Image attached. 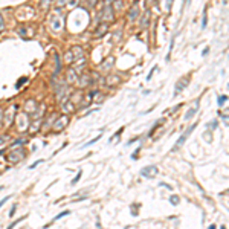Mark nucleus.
I'll return each instance as SVG.
<instances>
[{"label": "nucleus", "mask_w": 229, "mask_h": 229, "mask_svg": "<svg viewBox=\"0 0 229 229\" xmlns=\"http://www.w3.org/2000/svg\"><path fill=\"white\" fill-rule=\"evenodd\" d=\"M14 211H16V205H14V206L11 208V212H9V215H11V217L14 215Z\"/></svg>", "instance_id": "nucleus-30"}, {"label": "nucleus", "mask_w": 229, "mask_h": 229, "mask_svg": "<svg viewBox=\"0 0 229 229\" xmlns=\"http://www.w3.org/2000/svg\"><path fill=\"white\" fill-rule=\"evenodd\" d=\"M226 99H228V96H226V95L220 96V98H218V105H223V104L226 102Z\"/></svg>", "instance_id": "nucleus-20"}, {"label": "nucleus", "mask_w": 229, "mask_h": 229, "mask_svg": "<svg viewBox=\"0 0 229 229\" xmlns=\"http://www.w3.org/2000/svg\"><path fill=\"white\" fill-rule=\"evenodd\" d=\"M188 84V78H182V80H180L179 82H177V86H176V92H174V95H177V93H180V92H182V89L185 86Z\"/></svg>", "instance_id": "nucleus-10"}, {"label": "nucleus", "mask_w": 229, "mask_h": 229, "mask_svg": "<svg viewBox=\"0 0 229 229\" xmlns=\"http://www.w3.org/2000/svg\"><path fill=\"white\" fill-rule=\"evenodd\" d=\"M81 174H82L81 171H78V174H76V177H75L74 180H72V185H75V183L78 182V180H80V179H81Z\"/></svg>", "instance_id": "nucleus-24"}, {"label": "nucleus", "mask_w": 229, "mask_h": 229, "mask_svg": "<svg viewBox=\"0 0 229 229\" xmlns=\"http://www.w3.org/2000/svg\"><path fill=\"white\" fill-rule=\"evenodd\" d=\"M40 3L43 8H47L49 5H52V0H40Z\"/></svg>", "instance_id": "nucleus-19"}, {"label": "nucleus", "mask_w": 229, "mask_h": 229, "mask_svg": "<svg viewBox=\"0 0 229 229\" xmlns=\"http://www.w3.org/2000/svg\"><path fill=\"white\" fill-rule=\"evenodd\" d=\"M3 28H5V23H3V17H2V14H0V31H3Z\"/></svg>", "instance_id": "nucleus-27"}, {"label": "nucleus", "mask_w": 229, "mask_h": 229, "mask_svg": "<svg viewBox=\"0 0 229 229\" xmlns=\"http://www.w3.org/2000/svg\"><path fill=\"white\" fill-rule=\"evenodd\" d=\"M70 53H72V57H74L75 61L82 60V58H84V51H82L81 46H74V47H72V51H70Z\"/></svg>", "instance_id": "nucleus-7"}, {"label": "nucleus", "mask_w": 229, "mask_h": 229, "mask_svg": "<svg viewBox=\"0 0 229 229\" xmlns=\"http://www.w3.org/2000/svg\"><path fill=\"white\" fill-rule=\"evenodd\" d=\"M5 142V138H0V144H3Z\"/></svg>", "instance_id": "nucleus-32"}, {"label": "nucleus", "mask_w": 229, "mask_h": 229, "mask_svg": "<svg viewBox=\"0 0 229 229\" xmlns=\"http://www.w3.org/2000/svg\"><path fill=\"white\" fill-rule=\"evenodd\" d=\"M196 111H197V107H194V109H191V110H189L186 115H185V119H186V121H189V119H191L193 116H194V113H196Z\"/></svg>", "instance_id": "nucleus-16"}, {"label": "nucleus", "mask_w": 229, "mask_h": 229, "mask_svg": "<svg viewBox=\"0 0 229 229\" xmlns=\"http://www.w3.org/2000/svg\"><path fill=\"white\" fill-rule=\"evenodd\" d=\"M69 122V118H67L66 115H63V116H60V118H58L55 122H53V130L55 131H60V130H63L64 128V125Z\"/></svg>", "instance_id": "nucleus-6"}, {"label": "nucleus", "mask_w": 229, "mask_h": 229, "mask_svg": "<svg viewBox=\"0 0 229 229\" xmlns=\"http://www.w3.org/2000/svg\"><path fill=\"white\" fill-rule=\"evenodd\" d=\"M170 202H171L173 205H177L179 203V197L177 196H171V197H170Z\"/></svg>", "instance_id": "nucleus-21"}, {"label": "nucleus", "mask_w": 229, "mask_h": 229, "mask_svg": "<svg viewBox=\"0 0 229 229\" xmlns=\"http://www.w3.org/2000/svg\"><path fill=\"white\" fill-rule=\"evenodd\" d=\"M208 229H215V226H209Z\"/></svg>", "instance_id": "nucleus-33"}, {"label": "nucleus", "mask_w": 229, "mask_h": 229, "mask_svg": "<svg viewBox=\"0 0 229 229\" xmlns=\"http://www.w3.org/2000/svg\"><path fill=\"white\" fill-rule=\"evenodd\" d=\"M41 162H43V160H37V162H35V163H32V165H31V168H35V167H37V165H38V163H41Z\"/></svg>", "instance_id": "nucleus-29"}, {"label": "nucleus", "mask_w": 229, "mask_h": 229, "mask_svg": "<svg viewBox=\"0 0 229 229\" xmlns=\"http://www.w3.org/2000/svg\"><path fill=\"white\" fill-rule=\"evenodd\" d=\"M22 220H25V217H20V218H18V220H17V222H14V223H11V225H9V226H8V229H12V228H14V226H16V225H17V223H18V222H22Z\"/></svg>", "instance_id": "nucleus-23"}, {"label": "nucleus", "mask_w": 229, "mask_h": 229, "mask_svg": "<svg viewBox=\"0 0 229 229\" xmlns=\"http://www.w3.org/2000/svg\"><path fill=\"white\" fill-rule=\"evenodd\" d=\"M9 199H11V196H6V197H5V199H3V200H0V208H2V206H3V205H5V203H6V202L9 200Z\"/></svg>", "instance_id": "nucleus-26"}, {"label": "nucleus", "mask_w": 229, "mask_h": 229, "mask_svg": "<svg viewBox=\"0 0 229 229\" xmlns=\"http://www.w3.org/2000/svg\"><path fill=\"white\" fill-rule=\"evenodd\" d=\"M53 58H55V70H53V76H55L58 72H60V69H61V61H60V55H58V53H55Z\"/></svg>", "instance_id": "nucleus-13"}, {"label": "nucleus", "mask_w": 229, "mask_h": 229, "mask_svg": "<svg viewBox=\"0 0 229 229\" xmlns=\"http://www.w3.org/2000/svg\"><path fill=\"white\" fill-rule=\"evenodd\" d=\"M141 176L144 177H156L157 176V167L156 165H148L141 170Z\"/></svg>", "instance_id": "nucleus-3"}, {"label": "nucleus", "mask_w": 229, "mask_h": 229, "mask_svg": "<svg viewBox=\"0 0 229 229\" xmlns=\"http://www.w3.org/2000/svg\"><path fill=\"white\" fill-rule=\"evenodd\" d=\"M0 154H3V151H0Z\"/></svg>", "instance_id": "nucleus-34"}, {"label": "nucleus", "mask_w": 229, "mask_h": 229, "mask_svg": "<svg viewBox=\"0 0 229 229\" xmlns=\"http://www.w3.org/2000/svg\"><path fill=\"white\" fill-rule=\"evenodd\" d=\"M26 80H28V78H22V80H20V81L17 82V87H20V86L23 84V82H26Z\"/></svg>", "instance_id": "nucleus-28"}, {"label": "nucleus", "mask_w": 229, "mask_h": 229, "mask_svg": "<svg viewBox=\"0 0 229 229\" xmlns=\"http://www.w3.org/2000/svg\"><path fill=\"white\" fill-rule=\"evenodd\" d=\"M113 63H115V58H113V57H109V58H107V60H105L104 63H102L101 66H99V67H101V70H109L110 67L113 66Z\"/></svg>", "instance_id": "nucleus-9"}, {"label": "nucleus", "mask_w": 229, "mask_h": 229, "mask_svg": "<svg viewBox=\"0 0 229 229\" xmlns=\"http://www.w3.org/2000/svg\"><path fill=\"white\" fill-rule=\"evenodd\" d=\"M26 110L28 111H34L35 110V107H37V104H35V101H26Z\"/></svg>", "instance_id": "nucleus-14"}, {"label": "nucleus", "mask_w": 229, "mask_h": 229, "mask_svg": "<svg viewBox=\"0 0 229 229\" xmlns=\"http://www.w3.org/2000/svg\"><path fill=\"white\" fill-rule=\"evenodd\" d=\"M99 139H101V134H99V136H96V138H95V139H92V141H90V142H87V144H84V145H82V148H87V147H89V145H93L95 142H98V141H99Z\"/></svg>", "instance_id": "nucleus-18"}, {"label": "nucleus", "mask_w": 229, "mask_h": 229, "mask_svg": "<svg viewBox=\"0 0 229 229\" xmlns=\"http://www.w3.org/2000/svg\"><path fill=\"white\" fill-rule=\"evenodd\" d=\"M138 14H139V8H138V3H134L130 9V14H128V20L130 22H134L138 18Z\"/></svg>", "instance_id": "nucleus-8"}, {"label": "nucleus", "mask_w": 229, "mask_h": 229, "mask_svg": "<svg viewBox=\"0 0 229 229\" xmlns=\"http://www.w3.org/2000/svg\"><path fill=\"white\" fill-rule=\"evenodd\" d=\"M16 124H17V127H18V130H20V131L26 130V128L29 127V118H28V115H26V113H20V115L16 118Z\"/></svg>", "instance_id": "nucleus-2"}, {"label": "nucleus", "mask_w": 229, "mask_h": 229, "mask_svg": "<svg viewBox=\"0 0 229 229\" xmlns=\"http://www.w3.org/2000/svg\"><path fill=\"white\" fill-rule=\"evenodd\" d=\"M69 214H70V211H64V212H61L60 215H57V217H55V220H60L61 217H64V215H69Z\"/></svg>", "instance_id": "nucleus-22"}, {"label": "nucleus", "mask_w": 229, "mask_h": 229, "mask_svg": "<svg viewBox=\"0 0 229 229\" xmlns=\"http://www.w3.org/2000/svg\"><path fill=\"white\" fill-rule=\"evenodd\" d=\"M194 127H196V124H194V125H191V127H189V128H188L186 131H185V133H183L182 136H180V138H179V141L176 142V145L173 147V151H176V150H179L180 147H182V145H183V142L186 141V138H188L189 134H191V131L194 130Z\"/></svg>", "instance_id": "nucleus-4"}, {"label": "nucleus", "mask_w": 229, "mask_h": 229, "mask_svg": "<svg viewBox=\"0 0 229 229\" xmlns=\"http://www.w3.org/2000/svg\"><path fill=\"white\" fill-rule=\"evenodd\" d=\"M148 18H150V11H147V12H145V16H144V20H142V28H147V26H148Z\"/></svg>", "instance_id": "nucleus-17"}, {"label": "nucleus", "mask_w": 229, "mask_h": 229, "mask_svg": "<svg viewBox=\"0 0 229 229\" xmlns=\"http://www.w3.org/2000/svg\"><path fill=\"white\" fill-rule=\"evenodd\" d=\"M14 109H17V105H11V107H9V110L5 113V122H6V124L11 122V119H12V110H14Z\"/></svg>", "instance_id": "nucleus-12"}, {"label": "nucleus", "mask_w": 229, "mask_h": 229, "mask_svg": "<svg viewBox=\"0 0 229 229\" xmlns=\"http://www.w3.org/2000/svg\"><path fill=\"white\" fill-rule=\"evenodd\" d=\"M26 142V139H20V141H16V142L12 144V147H17V145H22V144H25Z\"/></svg>", "instance_id": "nucleus-25"}, {"label": "nucleus", "mask_w": 229, "mask_h": 229, "mask_svg": "<svg viewBox=\"0 0 229 229\" xmlns=\"http://www.w3.org/2000/svg\"><path fill=\"white\" fill-rule=\"evenodd\" d=\"M105 32H107V25H101L98 28V31H96V37H102Z\"/></svg>", "instance_id": "nucleus-15"}, {"label": "nucleus", "mask_w": 229, "mask_h": 229, "mask_svg": "<svg viewBox=\"0 0 229 229\" xmlns=\"http://www.w3.org/2000/svg\"><path fill=\"white\" fill-rule=\"evenodd\" d=\"M63 3H66V0H58V6H63Z\"/></svg>", "instance_id": "nucleus-31"}, {"label": "nucleus", "mask_w": 229, "mask_h": 229, "mask_svg": "<svg viewBox=\"0 0 229 229\" xmlns=\"http://www.w3.org/2000/svg\"><path fill=\"white\" fill-rule=\"evenodd\" d=\"M76 80H78V74L74 69H69V72H67V81H69V82H75Z\"/></svg>", "instance_id": "nucleus-11"}, {"label": "nucleus", "mask_w": 229, "mask_h": 229, "mask_svg": "<svg viewBox=\"0 0 229 229\" xmlns=\"http://www.w3.org/2000/svg\"><path fill=\"white\" fill-rule=\"evenodd\" d=\"M49 23H51V28L53 31H61L63 28V18L60 16V12H52V16L49 17Z\"/></svg>", "instance_id": "nucleus-1"}, {"label": "nucleus", "mask_w": 229, "mask_h": 229, "mask_svg": "<svg viewBox=\"0 0 229 229\" xmlns=\"http://www.w3.org/2000/svg\"><path fill=\"white\" fill-rule=\"evenodd\" d=\"M99 18L101 20H113V8L110 6V5H105L104 6V9L101 11V14H99Z\"/></svg>", "instance_id": "nucleus-5"}]
</instances>
